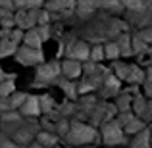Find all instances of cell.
<instances>
[{
	"label": "cell",
	"instance_id": "obj_1",
	"mask_svg": "<svg viewBox=\"0 0 152 148\" xmlns=\"http://www.w3.org/2000/svg\"><path fill=\"white\" fill-rule=\"evenodd\" d=\"M66 142L69 146H94L100 141V131L85 121H71L69 131L66 135Z\"/></svg>",
	"mask_w": 152,
	"mask_h": 148
},
{
	"label": "cell",
	"instance_id": "obj_23",
	"mask_svg": "<svg viewBox=\"0 0 152 148\" xmlns=\"http://www.w3.org/2000/svg\"><path fill=\"white\" fill-rule=\"evenodd\" d=\"M139 35H141V39L146 42L148 46H152V25L150 27H145V29L139 31Z\"/></svg>",
	"mask_w": 152,
	"mask_h": 148
},
{
	"label": "cell",
	"instance_id": "obj_13",
	"mask_svg": "<svg viewBox=\"0 0 152 148\" xmlns=\"http://www.w3.org/2000/svg\"><path fill=\"white\" fill-rule=\"evenodd\" d=\"M37 142L42 148H56L58 146V135L50 133V131H42V133H39Z\"/></svg>",
	"mask_w": 152,
	"mask_h": 148
},
{
	"label": "cell",
	"instance_id": "obj_29",
	"mask_svg": "<svg viewBox=\"0 0 152 148\" xmlns=\"http://www.w3.org/2000/svg\"><path fill=\"white\" fill-rule=\"evenodd\" d=\"M152 131V129H150ZM150 148H152V135H150Z\"/></svg>",
	"mask_w": 152,
	"mask_h": 148
},
{
	"label": "cell",
	"instance_id": "obj_18",
	"mask_svg": "<svg viewBox=\"0 0 152 148\" xmlns=\"http://www.w3.org/2000/svg\"><path fill=\"white\" fill-rule=\"evenodd\" d=\"M41 41H42V37H41V33H39V31H27V35H25V44L29 46V48H37L39 50Z\"/></svg>",
	"mask_w": 152,
	"mask_h": 148
},
{
	"label": "cell",
	"instance_id": "obj_9",
	"mask_svg": "<svg viewBox=\"0 0 152 148\" xmlns=\"http://www.w3.org/2000/svg\"><path fill=\"white\" fill-rule=\"evenodd\" d=\"M89 54H91V46L85 44V42H75L69 48V60H75V62L89 60Z\"/></svg>",
	"mask_w": 152,
	"mask_h": 148
},
{
	"label": "cell",
	"instance_id": "obj_20",
	"mask_svg": "<svg viewBox=\"0 0 152 148\" xmlns=\"http://www.w3.org/2000/svg\"><path fill=\"white\" fill-rule=\"evenodd\" d=\"M119 48H118V44H115V42H108L106 46H104V58H108V60H118L119 58Z\"/></svg>",
	"mask_w": 152,
	"mask_h": 148
},
{
	"label": "cell",
	"instance_id": "obj_28",
	"mask_svg": "<svg viewBox=\"0 0 152 148\" xmlns=\"http://www.w3.org/2000/svg\"><path fill=\"white\" fill-rule=\"evenodd\" d=\"M79 148H96V146H79Z\"/></svg>",
	"mask_w": 152,
	"mask_h": 148
},
{
	"label": "cell",
	"instance_id": "obj_33",
	"mask_svg": "<svg viewBox=\"0 0 152 148\" xmlns=\"http://www.w3.org/2000/svg\"><path fill=\"white\" fill-rule=\"evenodd\" d=\"M150 129H152V125H150Z\"/></svg>",
	"mask_w": 152,
	"mask_h": 148
},
{
	"label": "cell",
	"instance_id": "obj_25",
	"mask_svg": "<svg viewBox=\"0 0 152 148\" xmlns=\"http://www.w3.org/2000/svg\"><path fill=\"white\" fill-rule=\"evenodd\" d=\"M25 100H27V96L25 94H18V96H14V100H12V106H23L25 104Z\"/></svg>",
	"mask_w": 152,
	"mask_h": 148
},
{
	"label": "cell",
	"instance_id": "obj_22",
	"mask_svg": "<svg viewBox=\"0 0 152 148\" xmlns=\"http://www.w3.org/2000/svg\"><path fill=\"white\" fill-rule=\"evenodd\" d=\"M89 60L93 63L102 62V60H104V46H100V44L93 46V48H91V54H89Z\"/></svg>",
	"mask_w": 152,
	"mask_h": 148
},
{
	"label": "cell",
	"instance_id": "obj_24",
	"mask_svg": "<svg viewBox=\"0 0 152 148\" xmlns=\"http://www.w3.org/2000/svg\"><path fill=\"white\" fill-rule=\"evenodd\" d=\"M142 89H145V96H148V100L152 98V79L146 77L145 83H142Z\"/></svg>",
	"mask_w": 152,
	"mask_h": 148
},
{
	"label": "cell",
	"instance_id": "obj_31",
	"mask_svg": "<svg viewBox=\"0 0 152 148\" xmlns=\"http://www.w3.org/2000/svg\"><path fill=\"white\" fill-rule=\"evenodd\" d=\"M119 148H127V146H119Z\"/></svg>",
	"mask_w": 152,
	"mask_h": 148
},
{
	"label": "cell",
	"instance_id": "obj_2",
	"mask_svg": "<svg viewBox=\"0 0 152 148\" xmlns=\"http://www.w3.org/2000/svg\"><path fill=\"white\" fill-rule=\"evenodd\" d=\"M100 141L104 142L106 148H119V146L129 144V139L123 133V127L119 125L115 119L100 125Z\"/></svg>",
	"mask_w": 152,
	"mask_h": 148
},
{
	"label": "cell",
	"instance_id": "obj_8",
	"mask_svg": "<svg viewBox=\"0 0 152 148\" xmlns=\"http://www.w3.org/2000/svg\"><path fill=\"white\" fill-rule=\"evenodd\" d=\"M104 89H102V96H118L119 94V79L115 75H110L108 73L102 81Z\"/></svg>",
	"mask_w": 152,
	"mask_h": 148
},
{
	"label": "cell",
	"instance_id": "obj_5",
	"mask_svg": "<svg viewBox=\"0 0 152 148\" xmlns=\"http://www.w3.org/2000/svg\"><path fill=\"white\" fill-rule=\"evenodd\" d=\"M18 60L25 66H31V63H39L42 60L41 52L37 48H29V46H23L21 50H18Z\"/></svg>",
	"mask_w": 152,
	"mask_h": 148
},
{
	"label": "cell",
	"instance_id": "obj_11",
	"mask_svg": "<svg viewBox=\"0 0 152 148\" xmlns=\"http://www.w3.org/2000/svg\"><path fill=\"white\" fill-rule=\"evenodd\" d=\"M115 110L119 112V114H123V112H131V106H133V96H131L129 93H119L118 98H115Z\"/></svg>",
	"mask_w": 152,
	"mask_h": 148
},
{
	"label": "cell",
	"instance_id": "obj_16",
	"mask_svg": "<svg viewBox=\"0 0 152 148\" xmlns=\"http://www.w3.org/2000/svg\"><path fill=\"white\" fill-rule=\"evenodd\" d=\"M115 44H118V48H119V54H123V56H133L131 37H129V35H121V37L115 41Z\"/></svg>",
	"mask_w": 152,
	"mask_h": 148
},
{
	"label": "cell",
	"instance_id": "obj_17",
	"mask_svg": "<svg viewBox=\"0 0 152 148\" xmlns=\"http://www.w3.org/2000/svg\"><path fill=\"white\" fill-rule=\"evenodd\" d=\"M129 71H131L129 63H123V62H115L114 63V75L119 79V81H125L127 75H129Z\"/></svg>",
	"mask_w": 152,
	"mask_h": 148
},
{
	"label": "cell",
	"instance_id": "obj_19",
	"mask_svg": "<svg viewBox=\"0 0 152 148\" xmlns=\"http://www.w3.org/2000/svg\"><path fill=\"white\" fill-rule=\"evenodd\" d=\"M121 4L127 8V10H131L133 14H141V12L146 10L145 0H121Z\"/></svg>",
	"mask_w": 152,
	"mask_h": 148
},
{
	"label": "cell",
	"instance_id": "obj_7",
	"mask_svg": "<svg viewBox=\"0 0 152 148\" xmlns=\"http://www.w3.org/2000/svg\"><path fill=\"white\" fill-rule=\"evenodd\" d=\"M150 135H152L150 127L142 129L141 133H137L135 137H131L127 148H150Z\"/></svg>",
	"mask_w": 152,
	"mask_h": 148
},
{
	"label": "cell",
	"instance_id": "obj_32",
	"mask_svg": "<svg viewBox=\"0 0 152 148\" xmlns=\"http://www.w3.org/2000/svg\"><path fill=\"white\" fill-rule=\"evenodd\" d=\"M102 148H106V146H102Z\"/></svg>",
	"mask_w": 152,
	"mask_h": 148
},
{
	"label": "cell",
	"instance_id": "obj_21",
	"mask_svg": "<svg viewBox=\"0 0 152 148\" xmlns=\"http://www.w3.org/2000/svg\"><path fill=\"white\" fill-rule=\"evenodd\" d=\"M60 73V67L56 63H50V66H42L39 69V77H46V79H52L54 75Z\"/></svg>",
	"mask_w": 152,
	"mask_h": 148
},
{
	"label": "cell",
	"instance_id": "obj_15",
	"mask_svg": "<svg viewBox=\"0 0 152 148\" xmlns=\"http://www.w3.org/2000/svg\"><path fill=\"white\" fill-rule=\"evenodd\" d=\"M131 48H133V54H137V56H142L145 52L148 54V48H150V46L146 44V42L141 39V35L137 33L135 37H131Z\"/></svg>",
	"mask_w": 152,
	"mask_h": 148
},
{
	"label": "cell",
	"instance_id": "obj_10",
	"mask_svg": "<svg viewBox=\"0 0 152 148\" xmlns=\"http://www.w3.org/2000/svg\"><path fill=\"white\" fill-rule=\"evenodd\" d=\"M60 71H62L66 77L73 79V77H79V73L83 71V66H81V62H75V60H69V58H67L66 62L60 66Z\"/></svg>",
	"mask_w": 152,
	"mask_h": 148
},
{
	"label": "cell",
	"instance_id": "obj_27",
	"mask_svg": "<svg viewBox=\"0 0 152 148\" xmlns=\"http://www.w3.org/2000/svg\"><path fill=\"white\" fill-rule=\"evenodd\" d=\"M29 2H33V4H35V6H37V4H39V2H41V0H29Z\"/></svg>",
	"mask_w": 152,
	"mask_h": 148
},
{
	"label": "cell",
	"instance_id": "obj_30",
	"mask_svg": "<svg viewBox=\"0 0 152 148\" xmlns=\"http://www.w3.org/2000/svg\"><path fill=\"white\" fill-rule=\"evenodd\" d=\"M56 148H67V146H56Z\"/></svg>",
	"mask_w": 152,
	"mask_h": 148
},
{
	"label": "cell",
	"instance_id": "obj_3",
	"mask_svg": "<svg viewBox=\"0 0 152 148\" xmlns=\"http://www.w3.org/2000/svg\"><path fill=\"white\" fill-rule=\"evenodd\" d=\"M115 121L123 127V133H125L127 137H135L137 133H141L142 129H146V127H148L145 121H142V119H139L133 112H123V114H118Z\"/></svg>",
	"mask_w": 152,
	"mask_h": 148
},
{
	"label": "cell",
	"instance_id": "obj_14",
	"mask_svg": "<svg viewBox=\"0 0 152 148\" xmlns=\"http://www.w3.org/2000/svg\"><path fill=\"white\" fill-rule=\"evenodd\" d=\"M21 112H23L25 115H37L39 112H41V102H39V98L27 96L25 104L21 106Z\"/></svg>",
	"mask_w": 152,
	"mask_h": 148
},
{
	"label": "cell",
	"instance_id": "obj_4",
	"mask_svg": "<svg viewBox=\"0 0 152 148\" xmlns=\"http://www.w3.org/2000/svg\"><path fill=\"white\" fill-rule=\"evenodd\" d=\"M115 114H118V110H115L114 104H108V102H96V106H94V110L91 112V125L96 127V125H104V123L112 121V119H115Z\"/></svg>",
	"mask_w": 152,
	"mask_h": 148
},
{
	"label": "cell",
	"instance_id": "obj_12",
	"mask_svg": "<svg viewBox=\"0 0 152 148\" xmlns=\"http://www.w3.org/2000/svg\"><path fill=\"white\" fill-rule=\"evenodd\" d=\"M145 79H146L145 69H141L139 66H131V71H129L125 81L131 83V87H137V85H141V83H145Z\"/></svg>",
	"mask_w": 152,
	"mask_h": 148
},
{
	"label": "cell",
	"instance_id": "obj_26",
	"mask_svg": "<svg viewBox=\"0 0 152 148\" xmlns=\"http://www.w3.org/2000/svg\"><path fill=\"white\" fill-rule=\"evenodd\" d=\"M29 148H42V146H41V144H39V142H35V144H31Z\"/></svg>",
	"mask_w": 152,
	"mask_h": 148
},
{
	"label": "cell",
	"instance_id": "obj_6",
	"mask_svg": "<svg viewBox=\"0 0 152 148\" xmlns=\"http://www.w3.org/2000/svg\"><path fill=\"white\" fill-rule=\"evenodd\" d=\"M133 114L137 115L139 119H142L145 121L146 119V114H148V98H145V94H141V93H137L133 96Z\"/></svg>",
	"mask_w": 152,
	"mask_h": 148
}]
</instances>
